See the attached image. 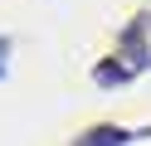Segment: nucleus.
Wrapping results in <instances>:
<instances>
[{"label":"nucleus","mask_w":151,"mask_h":146,"mask_svg":"<svg viewBox=\"0 0 151 146\" xmlns=\"http://www.w3.org/2000/svg\"><path fill=\"white\" fill-rule=\"evenodd\" d=\"M127 141H132V136L117 132V127H98V132H88L78 146H127Z\"/></svg>","instance_id":"f257e3e1"},{"label":"nucleus","mask_w":151,"mask_h":146,"mask_svg":"<svg viewBox=\"0 0 151 146\" xmlns=\"http://www.w3.org/2000/svg\"><path fill=\"white\" fill-rule=\"evenodd\" d=\"M5 49H10V44H5V39H0V73H5Z\"/></svg>","instance_id":"f03ea898"}]
</instances>
